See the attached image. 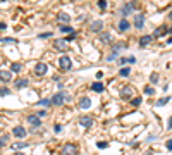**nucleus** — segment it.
I'll list each match as a JSON object with an SVG mask.
<instances>
[{
	"label": "nucleus",
	"instance_id": "obj_1",
	"mask_svg": "<svg viewBox=\"0 0 172 155\" xmlns=\"http://www.w3.org/2000/svg\"><path fill=\"white\" fill-rule=\"evenodd\" d=\"M134 9H136V3H133V2H126V3L121 7V16H122V19H126V16H129Z\"/></svg>",
	"mask_w": 172,
	"mask_h": 155
},
{
	"label": "nucleus",
	"instance_id": "obj_2",
	"mask_svg": "<svg viewBox=\"0 0 172 155\" xmlns=\"http://www.w3.org/2000/svg\"><path fill=\"white\" fill-rule=\"evenodd\" d=\"M78 154V147L74 143H65L60 150V155H76Z\"/></svg>",
	"mask_w": 172,
	"mask_h": 155
},
{
	"label": "nucleus",
	"instance_id": "obj_3",
	"mask_svg": "<svg viewBox=\"0 0 172 155\" xmlns=\"http://www.w3.org/2000/svg\"><path fill=\"white\" fill-rule=\"evenodd\" d=\"M59 66H60V69H62V71H71L72 62H71V59H69L67 55H62V57L59 59Z\"/></svg>",
	"mask_w": 172,
	"mask_h": 155
},
{
	"label": "nucleus",
	"instance_id": "obj_4",
	"mask_svg": "<svg viewBox=\"0 0 172 155\" xmlns=\"http://www.w3.org/2000/svg\"><path fill=\"white\" fill-rule=\"evenodd\" d=\"M26 121L31 124V131H34L36 128H40V126H41V121H40V117H38L36 114H31V116H28V117H26Z\"/></svg>",
	"mask_w": 172,
	"mask_h": 155
},
{
	"label": "nucleus",
	"instance_id": "obj_5",
	"mask_svg": "<svg viewBox=\"0 0 172 155\" xmlns=\"http://www.w3.org/2000/svg\"><path fill=\"white\" fill-rule=\"evenodd\" d=\"M47 71H48V66H47L45 62H38V64H34V74H36V76H45Z\"/></svg>",
	"mask_w": 172,
	"mask_h": 155
},
{
	"label": "nucleus",
	"instance_id": "obj_6",
	"mask_svg": "<svg viewBox=\"0 0 172 155\" xmlns=\"http://www.w3.org/2000/svg\"><path fill=\"white\" fill-rule=\"evenodd\" d=\"M103 29V21H91L90 22V31H93V33H98V31H102Z\"/></svg>",
	"mask_w": 172,
	"mask_h": 155
},
{
	"label": "nucleus",
	"instance_id": "obj_7",
	"mask_svg": "<svg viewBox=\"0 0 172 155\" xmlns=\"http://www.w3.org/2000/svg\"><path fill=\"white\" fill-rule=\"evenodd\" d=\"M62 104H64V93L59 91V93H55V95L52 97V105L59 107V105H62Z\"/></svg>",
	"mask_w": 172,
	"mask_h": 155
},
{
	"label": "nucleus",
	"instance_id": "obj_8",
	"mask_svg": "<svg viewBox=\"0 0 172 155\" xmlns=\"http://www.w3.org/2000/svg\"><path fill=\"white\" fill-rule=\"evenodd\" d=\"M79 126H83V128H91V126H93V119H91L90 116H81V117H79Z\"/></svg>",
	"mask_w": 172,
	"mask_h": 155
},
{
	"label": "nucleus",
	"instance_id": "obj_9",
	"mask_svg": "<svg viewBox=\"0 0 172 155\" xmlns=\"http://www.w3.org/2000/svg\"><path fill=\"white\" fill-rule=\"evenodd\" d=\"M143 24H145V16H143V14H136V16H134V28H136V29H141Z\"/></svg>",
	"mask_w": 172,
	"mask_h": 155
},
{
	"label": "nucleus",
	"instance_id": "obj_10",
	"mask_svg": "<svg viewBox=\"0 0 172 155\" xmlns=\"http://www.w3.org/2000/svg\"><path fill=\"white\" fill-rule=\"evenodd\" d=\"M131 28V22L127 21V19H121L119 21V24H117V29L121 31V33H124V31H127Z\"/></svg>",
	"mask_w": 172,
	"mask_h": 155
},
{
	"label": "nucleus",
	"instance_id": "obj_11",
	"mask_svg": "<svg viewBox=\"0 0 172 155\" xmlns=\"http://www.w3.org/2000/svg\"><path fill=\"white\" fill-rule=\"evenodd\" d=\"M0 78H2V83L5 85V83H9L10 81V78H12V71L9 69V71H5V69H2L0 71Z\"/></svg>",
	"mask_w": 172,
	"mask_h": 155
},
{
	"label": "nucleus",
	"instance_id": "obj_12",
	"mask_svg": "<svg viewBox=\"0 0 172 155\" xmlns=\"http://www.w3.org/2000/svg\"><path fill=\"white\" fill-rule=\"evenodd\" d=\"M90 107H91V100L88 97H81L79 98V109L84 110V109H90Z\"/></svg>",
	"mask_w": 172,
	"mask_h": 155
},
{
	"label": "nucleus",
	"instance_id": "obj_13",
	"mask_svg": "<svg viewBox=\"0 0 172 155\" xmlns=\"http://www.w3.org/2000/svg\"><path fill=\"white\" fill-rule=\"evenodd\" d=\"M12 133H14V136H17V138H24V136H26V129H24L22 126H14Z\"/></svg>",
	"mask_w": 172,
	"mask_h": 155
},
{
	"label": "nucleus",
	"instance_id": "obj_14",
	"mask_svg": "<svg viewBox=\"0 0 172 155\" xmlns=\"http://www.w3.org/2000/svg\"><path fill=\"white\" fill-rule=\"evenodd\" d=\"M55 50H67V40H57L53 43Z\"/></svg>",
	"mask_w": 172,
	"mask_h": 155
},
{
	"label": "nucleus",
	"instance_id": "obj_15",
	"mask_svg": "<svg viewBox=\"0 0 172 155\" xmlns=\"http://www.w3.org/2000/svg\"><path fill=\"white\" fill-rule=\"evenodd\" d=\"M103 88H105V86H103V83H100V81H95V83L91 85V90H93V91H96V93H102V91H103Z\"/></svg>",
	"mask_w": 172,
	"mask_h": 155
},
{
	"label": "nucleus",
	"instance_id": "obj_16",
	"mask_svg": "<svg viewBox=\"0 0 172 155\" xmlns=\"http://www.w3.org/2000/svg\"><path fill=\"white\" fill-rule=\"evenodd\" d=\"M169 33V28H165V26H160V28H157L155 29V36H164V35H167Z\"/></svg>",
	"mask_w": 172,
	"mask_h": 155
},
{
	"label": "nucleus",
	"instance_id": "obj_17",
	"mask_svg": "<svg viewBox=\"0 0 172 155\" xmlns=\"http://www.w3.org/2000/svg\"><path fill=\"white\" fill-rule=\"evenodd\" d=\"M150 41H152V36H150V35H145V36H141V38H140V47L143 48V47H146Z\"/></svg>",
	"mask_w": 172,
	"mask_h": 155
},
{
	"label": "nucleus",
	"instance_id": "obj_18",
	"mask_svg": "<svg viewBox=\"0 0 172 155\" xmlns=\"http://www.w3.org/2000/svg\"><path fill=\"white\" fill-rule=\"evenodd\" d=\"M131 93H133V88H131V86H124V88L121 90V97H122V98L131 97Z\"/></svg>",
	"mask_w": 172,
	"mask_h": 155
},
{
	"label": "nucleus",
	"instance_id": "obj_19",
	"mask_svg": "<svg viewBox=\"0 0 172 155\" xmlns=\"http://www.w3.org/2000/svg\"><path fill=\"white\" fill-rule=\"evenodd\" d=\"M59 31L60 33H69V35H72V33H76L71 26H67V24H60V28H59Z\"/></svg>",
	"mask_w": 172,
	"mask_h": 155
},
{
	"label": "nucleus",
	"instance_id": "obj_20",
	"mask_svg": "<svg viewBox=\"0 0 172 155\" xmlns=\"http://www.w3.org/2000/svg\"><path fill=\"white\" fill-rule=\"evenodd\" d=\"M127 45L124 43V41H119L117 45H112V53H115V52H119V50H124Z\"/></svg>",
	"mask_w": 172,
	"mask_h": 155
},
{
	"label": "nucleus",
	"instance_id": "obj_21",
	"mask_svg": "<svg viewBox=\"0 0 172 155\" xmlns=\"http://www.w3.org/2000/svg\"><path fill=\"white\" fill-rule=\"evenodd\" d=\"M10 71L12 72H21L22 71V64L21 62H12L10 64Z\"/></svg>",
	"mask_w": 172,
	"mask_h": 155
},
{
	"label": "nucleus",
	"instance_id": "obj_22",
	"mask_svg": "<svg viewBox=\"0 0 172 155\" xmlns=\"http://www.w3.org/2000/svg\"><path fill=\"white\" fill-rule=\"evenodd\" d=\"M57 19H59V22H69V21H71V16H67L65 12H60V14L57 16Z\"/></svg>",
	"mask_w": 172,
	"mask_h": 155
},
{
	"label": "nucleus",
	"instance_id": "obj_23",
	"mask_svg": "<svg viewBox=\"0 0 172 155\" xmlns=\"http://www.w3.org/2000/svg\"><path fill=\"white\" fill-rule=\"evenodd\" d=\"M16 86H17L19 90H21V88H26V86H28V79H26V78H19V79L16 81Z\"/></svg>",
	"mask_w": 172,
	"mask_h": 155
},
{
	"label": "nucleus",
	"instance_id": "obj_24",
	"mask_svg": "<svg viewBox=\"0 0 172 155\" xmlns=\"http://www.w3.org/2000/svg\"><path fill=\"white\" fill-rule=\"evenodd\" d=\"M26 147H28L26 141H16V143H12V148H14V150H22V148H26Z\"/></svg>",
	"mask_w": 172,
	"mask_h": 155
},
{
	"label": "nucleus",
	"instance_id": "obj_25",
	"mask_svg": "<svg viewBox=\"0 0 172 155\" xmlns=\"http://www.w3.org/2000/svg\"><path fill=\"white\" fill-rule=\"evenodd\" d=\"M129 74H131V67H121V69H119V76L127 78Z\"/></svg>",
	"mask_w": 172,
	"mask_h": 155
},
{
	"label": "nucleus",
	"instance_id": "obj_26",
	"mask_svg": "<svg viewBox=\"0 0 172 155\" xmlns=\"http://www.w3.org/2000/svg\"><path fill=\"white\" fill-rule=\"evenodd\" d=\"M36 105H45V107H50L52 105V98H43V100H38Z\"/></svg>",
	"mask_w": 172,
	"mask_h": 155
},
{
	"label": "nucleus",
	"instance_id": "obj_27",
	"mask_svg": "<svg viewBox=\"0 0 172 155\" xmlns=\"http://www.w3.org/2000/svg\"><path fill=\"white\" fill-rule=\"evenodd\" d=\"M100 41H102V43H109V41H110V35H109V33L102 35V36H100Z\"/></svg>",
	"mask_w": 172,
	"mask_h": 155
},
{
	"label": "nucleus",
	"instance_id": "obj_28",
	"mask_svg": "<svg viewBox=\"0 0 172 155\" xmlns=\"http://www.w3.org/2000/svg\"><path fill=\"white\" fill-rule=\"evenodd\" d=\"M0 95H2V98H3V97H7V95H10V90H9V88H7L5 85H3V86H2V91H0Z\"/></svg>",
	"mask_w": 172,
	"mask_h": 155
},
{
	"label": "nucleus",
	"instance_id": "obj_29",
	"mask_svg": "<svg viewBox=\"0 0 172 155\" xmlns=\"http://www.w3.org/2000/svg\"><path fill=\"white\" fill-rule=\"evenodd\" d=\"M169 100H171V97H165V98H162V100H159V102H157L155 105H157V107H162V105H165V104H167Z\"/></svg>",
	"mask_w": 172,
	"mask_h": 155
},
{
	"label": "nucleus",
	"instance_id": "obj_30",
	"mask_svg": "<svg viewBox=\"0 0 172 155\" xmlns=\"http://www.w3.org/2000/svg\"><path fill=\"white\" fill-rule=\"evenodd\" d=\"M2 43L3 45H7V43H17V40L16 38H2Z\"/></svg>",
	"mask_w": 172,
	"mask_h": 155
},
{
	"label": "nucleus",
	"instance_id": "obj_31",
	"mask_svg": "<svg viewBox=\"0 0 172 155\" xmlns=\"http://www.w3.org/2000/svg\"><path fill=\"white\" fill-rule=\"evenodd\" d=\"M7 140H9V135H2V136H0V145H2V147H5Z\"/></svg>",
	"mask_w": 172,
	"mask_h": 155
},
{
	"label": "nucleus",
	"instance_id": "obj_32",
	"mask_svg": "<svg viewBox=\"0 0 172 155\" xmlns=\"http://www.w3.org/2000/svg\"><path fill=\"white\" fill-rule=\"evenodd\" d=\"M98 7H100L102 10H105V9H107V2H105V0H98Z\"/></svg>",
	"mask_w": 172,
	"mask_h": 155
},
{
	"label": "nucleus",
	"instance_id": "obj_33",
	"mask_svg": "<svg viewBox=\"0 0 172 155\" xmlns=\"http://www.w3.org/2000/svg\"><path fill=\"white\" fill-rule=\"evenodd\" d=\"M150 81H152V83H157V81H159V74H157V72H152Z\"/></svg>",
	"mask_w": 172,
	"mask_h": 155
},
{
	"label": "nucleus",
	"instance_id": "obj_34",
	"mask_svg": "<svg viewBox=\"0 0 172 155\" xmlns=\"http://www.w3.org/2000/svg\"><path fill=\"white\" fill-rule=\"evenodd\" d=\"M145 93H146V95H153V93H155V90H153L152 86H146V88H145Z\"/></svg>",
	"mask_w": 172,
	"mask_h": 155
},
{
	"label": "nucleus",
	"instance_id": "obj_35",
	"mask_svg": "<svg viewBox=\"0 0 172 155\" xmlns=\"http://www.w3.org/2000/svg\"><path fill=\"white\" fill-rule=\"evenodd\" d=\"M131 104H133L134 107H138V105L141 104V98H140V97H136V98H133V102H131Z\"/></svg>",
	"mask_w": 172,
	"mask_h": 155
},
{
	"label": "nucleus",
	"instance_id": "obj_36",
	"mask_svg": "<svg viewBox=\"0 0 172 155\" xmlns=\"http://www.w3.org/2000/svg\"><path fill=\"white\" fill-rule=\"evenodd\" d=\"M96 147H98V148H107V147H109V143H107V141H98V143H96Z\"/></svg>",
	"mask_w": 172,
	"mask_h": 155
},
{
	"label": "nucleus",
	"instance_id": "obj_37",
	"mask_svg": "<svg viewBox=\"0 0 172 155\" xmlns=\"http://www.w3.org/2000/svg\"><path fill=\"white\" fill-rule=\"evenodd\" d=\"M52 36V31H48V33H41L40 35V38H50Z\"/></svg>",
	"mask_w": 172,
	"mask_h": 155
},
{
	"label": "nucleus",
	"instance_id": "obj_38",
	"mask_svg": "<svg viewBox=\"0 0 172 155\" xmlns=\"http://www.w3.org/2000/svg\"><path fill=\"white\" fill-rule=\"evenodd\" d=\"M36 116H38V117H45V116H47V110H38Z\"/></svg>",
	"mask_w": 172,
	"mask_h": 155
},
{
	"label": "nucleus",
	"instance_id": "obj_39",
	"mask_svg": "<svg viewBox=\"0 0 172 155\" xmlns=\"http://www.w3.org/2000/svg\"><path fill=\"white\" fill-rule=\"evenodd\" d=\"M165 147H167V150H171V152H172V138H171V140H167Z\"/></svg>",
	"mask_w": 172,
	"mask_h": 155
},
{
	"label": "nucleus",
	"instance_id": "obj_40",
	"mask_svg": "<svg viewBox=\"0 0 172 155\" xmlns=\"http://www.w3.org/2000/svg\"><path fill=\"white\" fill-rule=\"evenodd\" d=\"M114 59H115V53H110V55H109V57H107V62H112V60H114Z\"/></svg>",
	"mask_w": 172,
	"mask_h": 155
},
{
	"label": "nucleus",
	"instance_id": "obj_41",
	"mask_svg": "<svg viewBox=\"0 0 172 155\" xmlns=\"http://www.w3.org/2000/svg\"><path fill=\"white\" fill-rule=\"evenodd\" d=\"M127 62H129V64H134V62H136V57H133V55L127 57Z\"/></svg>",
	"mask_w": 172,
	"mask_h": 155
},
{
	"label": "nucleus",
	"instance_id": "obj_42",
	"mask_svg": "<svg viewBox=\"0 0 172 155\" xmlns=\"http://www.w3.org/2000/svg\"><path fill=\"white\" fill-rule=\"evenodd\" d=\"M60 129H62L60 124H55V126H53V131H55V133H60Z\"/></svg>",
	"mask_w": 172,
	"mask_h": 155
},
{
	"label": "nucleus",
	"instance_id": "obj_43",
	"mask_svg": "<svg viewBox=\"0 0 172 155\" xmlns=\"http://www.w3.org/2000/svg\"><path fill=\"white\" fill-rule=\"evenodd\" d=\"M74 38H76V33H72V35H69V36H67V41H71V40H74Z\"/></svg>",
	"mask_w": 172,
	"mask_h": 155
},
{
	"label": "nucleus",
	"instance_id": "obj_44",
	"mask_svg": "<svg viewBox=\"0 0 172 155\" xmlns=\"http://www.w3.org/2000/svg\"><path fill=\"white\" fill-rule=\"evenodd\" d=\"M167 128L172 129V117H169V121H167Z\"/></svg>",
	"mask_w": 172,
	"mask_h": 155
},
{
	"label": "nucleus",
	"instance_id": "obj_45",
	"mask_svg": "<svg viewBox=\"0 0 172 155\" xmlns=\"http://www.w3.org/2000/svg\"><path fill=\"white\" fill-rule=\"evenodd\" d=\"M14 155H26V154H21V152H17V154H14Z\"/></svg>",
	"mask_w": 172,
	"mask_h": 155
},
{
	"label": "nucleus",
	"instance_id": "obj_46",
	"mask_svg": "<svg viewBox=\"0 0 172 155\" xmlns=\"http://www.w3.org/2000/svg\"><path fill=\"white\" fill-rule=\"evenodd\" d=\"M169 33H171V35H172V26H171V28H169Z\"/></svg>",
	"mask_w": 172,
	"mask_h": 155
},
{
	"label": "nucleus",
	"instance_id": "obj_47",
	"mask_svg": "<svg viewBox=\"0 0 172 155\" xmlns=\"http://www.w3.org/2000/svg\"><path fill=\"white\" fill-rule=\"evenodd\" d=\"M169 17H171V19H172V10H171V12H169Z\"/></svg>",
	"mask_w": 172,
	"mask_h": 155
},
{
	"label": "nucleus",
	"instance_id": "obj_48",
	"mask_svg": "<svg viewBox=\"0 0 172 155\" xmlns=\"http://www.w3.org/2000/svg\"><path fill=\"white\" fill-rule=\"evenodd\" d=\"M146 155H152V152H146Z\"/></svg>",
	"mask_w": 172,
	"mask_h": 155
}]
</instances>
